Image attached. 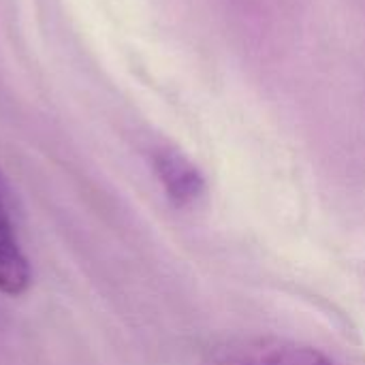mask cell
Instances as JSON below:
<instances>
[{
	"mask_svg": "<svg viewBox=\"0 0 365 365\" xmlns=\"http://www.w3.org/2000/svg\"><path fill=\"white\" fill-rule=\"evenodd\" d=\"M201 365H334L321 351L282 338H235L214 346Z\"/></svg>",
	"mask_w": 365,
	"mask_h": 365,
	"instance_id": "1",
	"label": "cell"
},
{
	"mask_svg": "<svg viewBox=\"0 0 365 365\" xmlns=\"http://www.w3.org/2000/svg\"><path fill=\"white\" fill-rule=\"evenodd\" d=\"M152 163L167 197L178 207H188L203 195L205 180L201 171L178 150L160 148L154 152Z\"/></svg>",
	"mask_w": 365,
	"mask_h": 365,
	"instance_id": "2",
	"label": "cell"
},
{
	"mask_svg": "<svg viewBox=\"0 0 365 365\" xmlns=\"http://www.w3.org/2000/svg\"><path fill=\"white\" fill-rule=\"evenodd\" d=\"M30 287V265L15 237L11 218L0 201V293L21 295Z\"/></svg>",
	"mask_w": 365,
	"mask_h": 365,
	"instance_id": "3",
	"label": "cell"
}]
</instances>
